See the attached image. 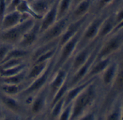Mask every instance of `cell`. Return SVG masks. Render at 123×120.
Instances as JSON below:
<instances>
[{
  "instance_id": "cell-45",
  "label": "cell",
  "mask_w": 123,
  "mask_h": 120,
  "mask_svg": "<svg viewBox=\"0 0 123 120\" xmlns=\"http://www.w3.org/2000/svg\"><path fill=\"white\" fill-rule=\"evenodd\" d=\"M6 1H7V5H8V4L12 1V0H6Z\"/></svg>"
},
{
  "instance_id": "cell-7",
  "label": "cell",
  "mask_w": 123,
  "mask_h": 120,
  "mask_svg": "<svg viewBox=\"0 0 123 120\" xmlns=\"http://www.w3.org/2000/svg\"><path fill=\"white\" fill-rule=\"evenodd\" d=\"M56 55L50 61L45 71L38 77L31 81L28 83V85L20 92V94L18 95L19 96H21L23 98L25 97V99H28L29 97L33 96L36 93H38L39 91H41L43 88H44L48 84L51 75V72H52L54 64L56 60Z\"/></svg>"
},
{
  "instance_id": "cell-14",
  "label": "cell",
  "mask_w": 123,
  "mask_h": 120,
  "mask_svg": "<svg viewBox=\"0 0 123 120\" xmlns=\"http://www.w3.org/2000/svg\"><path fill=\"white\" fill-rule=\"evenodd\" d=\"M31 101L30 112L32 115L38 116L45 109L48 101H49L47 85L33 96Z\"/></svg>"
},
{
  "instance_id": "cell-17",
  "label": "cell",
  "mask_w": 123,
  "mask_h": 120,
  "mask_svg": "<svg viewBox=\"0 0 123 120\" xmlns=\"http://www.w3.org/2000/svg\"><path fill=\"white\" fill-rule=\"evenodd\" d=\"M58 2L59 0H55L46 13L39 20L41 34L58 20Z\"/></svg>"
},
{
  "instance_id": "cell-9",
  "label": "cell",
  "mask_w": 123,
  "mask_h": 120,
  "mask_svg": "<svg viewBox=\"0 0 123 120\" xmlns=\"http://www.w3.org/2000/svg\"><path fill=\"white\" fill-rule=\"evenodd\" d=\"M70 64L71 60L64 66H62L54 73L51 75L49 81L47 84L49 104L57 90L67 81V80H68L70 77Z\"/></svg>"
},
{
  "instance_id": "cell-25",
  "label": "cell",
  "mask_w": 123,
  "mask_h": 120,
  "mask_svg": "<svg viewBox=\"0 0 123 120\" xmlns=\"http://www.w3.org/2000/svg\"><path fill=\"white\" fill-rule=\"evenodd\" d=\"M50 61L43 62V63H35L30 64L27 71V81L31 82V81L34 80L40 75H41L48 67Z\"/></svg>"
},
{
  "instance_id": "cell-2",
  "label": "cell",
  "mask_w": 123,
  "mask_h": 120,
  "mask_svg": "<svg viewBox=\"0 0 123 120\" xmlns=\"http://www.w3.org/2000/svg\"><path fill=\"white\" fill-rule=\"evenodd\" d=\"M117 67L114 81L104 94L98 106V119L118 99L123 96V49L117 54Z\"/></svg>"
},
{
  "instance_id": "cell-44",
  "label": "cell",
  "mask_w": 123,
  "mask_h": 120,
  "mask_svg": "<svg viewBox=\"0 0 123 120\" xmlns=\"http://www.w3.org/2000/svg\"><path fill=\"white\" fill-rule=\"evenodd\" d=\"M26 1H27L28 2H29V3H31L33 1H34V0H26Z\"/></svg>"
},
{
  "instance_id": "cell-1",
  "label": "cell",
  "mask_w": 123,
  "mask_h": 120,
  "mask_svg": "<svg viewBox=\"0 0 123 120\" xmlns=\"http://www.w3.org/2000/svg\"><path fill=\"white\" fill-rule=\"evenodd\" d=\"M104 94V91L97 77L73 101L70 120H76L80 116L98 107Z\"/></svg>"
},
{
  "instance_id": "cell-18",
  "label": "cell",
  "mask_w": 123,
  "mask_h": 120,
  "mask_svg": "<svg viewBox=\"0 0 123 120\" xmlns=\"http://www.w3.org/2000/svg\"><path fill=\"white\" fill-rule=\"evenodd\" d=\"M115 55L106 57V58L101 59V60H96V61L93 63V64L91 67L89 71L88 72V73L86 74V76H85V78L80 83L86 81L93 78L98 77L101 74V73L106 69V68L110 64V63L112 61V60L114 59Z\"/></svg>"
},
{
  "instance_id": "cell-3",
  "label": "cell",
  "mask_w": 123,
  "mask_h": 120,
  "mask_svg": "<svg viewBox=\"0 0 123 120\" xmlns=\"http://www.w3.org/2000/svg\"><path fill=\"white\" fill-rule=\"evenodd\" d=\"M86 24L73 37H71L70 40H68L62 45L59 47V50H58V52H57V55L56 57V60H55V62L54 64L51 74L54 73L59 68L64 66L72 59V57H73V55H75V53L76 52L78 42L80 40L83 29H84L85 26L86 25Z\"/></svg>"
},
{
  "instance_id": "cell-23",
  "label": "cell",
  "mask_w": 123,
  "mask_h": 120,
  "mask_svg": "<svg viewBox=\"0 0 123 120\" xmlns=\"http://www.w3.org/2000/svg\"><path fill=\"white\" fill-rule=\"evenodd\" d=\"M122 97L116 100L98 120H121Z\"/></svg>"
},
{
  "instance_id": "cell-40",
  "label": "cell",
  "mask_w": 123,
  "mask_h": 120,
  "mask_svg": "<svg viewBox=\"0 0 123 120\" xmlns=\"http://www.w3.org/2000/svg\"><path fill=\"white\" fill-rule=\"evenodd\" d=\"M3 116H4V111H3L2 105L0 104V119H1Z\"/></svg>"
},
{
  "instance_id": "cell-35",
  "label": "cell",
  "mask_w": 123,
  "mask_h": 120,
  "mask_svg": "<svg viewBox=\"0 0 123 120\" xmlns=\"http://www.w3.org/2000/svg\"><path fill=\"white\" fill-rule=\"evenodd\" d=\"M72 114V104L65 106L62 111H61L57 120H70Z\"/></svg>"
},
{
  "instance_id": "cell-37",
  "label": "cell",
  "mask_w": 123,
  "mask_h": 120,
  "mask_svg": "<svg viewBox=\"0 0 123 120\" xmlns=\"http://www.w3.org/2000/svg\"><path fill=\"white\" fill-rule=\"evenodd\" d=\"M113 12H114V17L116 24L117 25L121 21L123 20V7L116 9Z\"/></svg>"
},
{
  "instance_id": "cell-47",
  "label": "cell",
  "mask_w": 123,
  "mask_h": 120,
  "mask_svg": "<svg viewBox=\"0 0 123 120\" xmlns=\"http://www.w3.org/2000/svg\"><path fill=\"white\" fill-rule=\"evenodd\" d=\"M29 120H30V119H29Z\"/></svg>"
},
{
  "instance_id": "cell-6",
  "label": "cell",
  "mask_w": 123,
  "mask_h": 120,
  "mask_svg": "<svg viewBox=\"0 0 123 120\" xmlns=\"http://www.w3.org/2000/svg\"><path fill=\"white\" fill-rule=\"evenodd\" d=\"M36 20L33 17H30L12 28L0 30V42L16 46Z\"/></svg>"
},
{
  "instance_id": "cell-19",
  "label": "cell",
  "mask_w": 123,
  "mask_h": 120,
  "mask_svg": "<svg viewBox=\"0 0 123 120\" xmlns=\"http://www.w3.org/2000/svg\"><path fill=\"white\" fill-rule=\"evenodd\" d=\"M94 2L95 0H83L78 3L70 13V20L75 21L91 14Z\"/></svg>"
},
{
  "instance_id": "cell-39",
  "label": "cell",
  "mask_w": 123,
  "mask_h": 120,
  "mask_svg": "<svg viewBox=\"0 0 123 120\" xmlns=\"http://www.w3.org/2000/svg\"><path fill=\"white\" fill-rule=\"evenodd\" d=\"M122 1V0H114L113 1V2H112V4L111 5V6L109 7V8H107L108 10H111V11H114V10L115 9V7L121 2ZM106 9V10H107Z\"/></svg>"
},
{
  "instance_id": "cell-30",
  "label": "cell",
  "mask_w": 123,
  "mask_h": 120,
  "mask_svg": "<svg viewBox=\"0 0 123 120\" xmlns=\"http://www.w3.org/2000/svg\"><path fill=\"white\" fill-rule=\"evenodd\" d=\"M113 1L114 0H95L91 11V14L97 15L103 12L111 6Z\"/></svg>"
},
{
  "instance_id": "cell-31",
  "label": "cell",
  "mask_w": 123,
  "mask_h": 120,
  "mask_svg": "<svg viewBox=\"0 0 123 120\" xmlns=\"http://www.w3.org/2000/svg\"><path fill=\"white\" fill-rule=\"evenodd\" d=\"M64 107H65V99L64 98H62L50 106L49 119L51 120H57L58 116H59L61 111H62Z\"/></svg>"
},
{
  "instance_id": "cell-11",
  "label": "cell",
  "mask_w": 123,
  "mask_h": 120,
  "mask_svg": "<svg viewBox=\"0 0 123 120\" xmlns=\"http://www.w3.org/2000/svg\"><path fill=\"white\" fill-rule=\"evenodd\" d=\"M102 41L103 40H100L98 42V45H96V47L94 49L93 52H92L91 55L88 59V61L76 72H75L73 74H72L71 76H70L69 81H68V83H69V87L74 86L80 83L83 80V78H85V76H86V74L89 71L91 67L92 66V65L93 64V63L96 61V56H97L98 50H99V48L101 47V45L102 43Z\"/></svg>"
},
{
  "instance_id": "cell-12",
  "label": "cell",
  "mask_w": 123,
  "mask_h": 120,
  "mask_svg": "<svg viewBox=\"0 0 123 120\" xmlns=\"http://www.w3.org/2000/svg\"><path fill=\"white\" fill-rule=\"evenodd\" d=\"M92 14H89L83 18H80L79 20L71 21L70 24L68 25L66 30H65L64 33L62 34L59 39V47L62 45L65 42H66L68 40H70L71 37H73L77 32L80 31V30L88 22V21L91 19L92 17Z\"/></svg>"
},
{
  "instance_id": "cell-13",
  "label": "cell",
  "mask_w": 123,
  "mask_h": 120,
  "mask_svg": "<svg viewBox=\"0 0 123 120\" xmlns=\"http://www.w3.org/2000/svg\"><path fill=\"white\" fill-rule=\"evenodd\" d=\"M40 35V22L39 20H36L31 28L24 35L21 40L16 46L25 49L33 50V48L36 45Z\"/></svg>"
},
{
  "instance_id": "cell-42",
  "label": "cell",
  "mask_w": 123,
  "mask_h": 120,
  "mask_svg": "<svg viewBox=\"0 0 123 120\" xmlns=\"http://www.w3.org/2000/svg\"><path fill=\"white\" fill-rule=\"evenodd\" d=\"M123 7V0H122V2H120V3H119V4L116 7H115V9L114 10V11L116 9H117V8H119V7ZM114 11H113V12H114Z\"/></svg>"
},
{
  "instance_id": "cell-5",
  "label": "cell",
  "mask_w": 123,
  "mask_h": 120,
  "mask_svg": "<svg viewBox=\"0 0 123 120\" xmlns=\"http://www.w3.org/2000/svg\"><path fill=\"white\" fill-rule=\"evenodd\" d=\"M123 49V29L117 30L103 40L96 59L101 60L118 53Z\"/></svg>"
},
{
  "instance_id": "cell-32",
  "label": "cell",
  "mask_w": 123,
  "mask_h": 120,
  "mask_svg": "<svg viewBox=\"0 0 123 120\" xmlns=\"http://www.w3.org/2000/svg\"><path fill=\"white\" fill-rule=\"evenodd\" d=\"M16 10H18V12H20L22 14L28 15V16L37 20H40V19L36 16V15L33 11L30 3L28 2L26 0H22L21 2L18 5Z\"/></svg>"
},
{
  "instance_id": "cell-4",
  "label": "cell",
  "mask_w": 123,
  "mask_h": 120,
  "mask_svg": "<svg viewBox=\"0 0 123 120\" xmlns=\"http://www.w3.org/2000/svg\"><path fill=\"white\" fill-rule=\"evenodd\" d=\"M111 12L112 11L107 9L97 15H93L91 17L83 29L76 52L97 39V36L103 22Z\"/></svg>"
},
{
  "instance_id": "cell-36",
  "label": "cell",
  "mask_w": 123,
  "mask_h": 120,
  "mask_svg": "<svg viewBox=\"0 0 123 120\" xmlns=\"http://www.w3.org/2000/svg\"><path fill=\"white\" fill-rule=\"evenodd\" d=\"M7 10V3L6 0H0V25Z\"/></svg>"
},
{
  "instance_id": "cell-10",
  "label": "cell",
  "mask_w": 123,
  "mask_h": 120,
  "mask_svg": "<svg viewBox=\"0 0 123 120\" xmlns=\"http://www.w3.org/2000/svg\"><path fill=\"white\" fill-rule=\"evenodd\" d=\"M99 40H95L84 47L78 50L71 59V64L70 69V76L76 72L90 57L96 45H98Z\"/></svg>"
},
{
  "instance_id": "cell-22",
  "label": "cell",
  "mask_w": 123,
  "mask_h": 120,
  "mask_svg": "<svg viewBox=\"0 0 123 120\" xmlns=\"http://www.w3.org/2000/svg\"><path fill=\"white\" fill-rule=\"evenodd\" d=\"M97 78V77H96ZM96 78H93L91 79H89L86 81L80 83L74 86L70 87L69 89L68 90L64 99H65V106L71 104L73 103V101L75 100V99L83 91V90H84L94 79H96Z\"/></svg>"
},
{
  "instance_id": "cell-26",
  "label": "cell",
  "mask_w": 123,
  "mask_h": 120,
  "mask_svg": "<svg viewBox=\"0 0 123 120\" xmlns=\"http://www.w3.org/2000/svg\"><path fill=\"white\" fill-rule=\"evenodd\" d=\"M30 82H25L21 84H9V83H2L0 85V89L2 93L8 96H15L19 95L20 92L28 85Z\"/></svg>"
},
{
  "instance_id": "cell-46",
  "label": "cell",
  "mask_w": 123,
  "mask_h": 120,
  "mask_svg": "<svg viewBox=\"0 0 123 120\" xmlns=\"http://www.w3.org/2000/svg\"><path fill=\"white\" fill-rule=\"evenodd\" d=\"M52 1H54H54H55V0H52Z\"/></svg>"
},
{
  "instance_id": "cell-21",
  "label": "cell",
  "mask_w": 123,
  "mask_h": 120,
  "mask_svg": "<svg viewBox=\"0 0 123 120\" xmlns=\"http://www.w3.org/2000/svg\"><path fill=\"white\" fill-rule=\"evenodd\" d=\"M116 22L114 17V12H111L105 18V20H104L98 36H97V40H103L105 38H106L109 35H110L114 30L115 27H116Z\"/></svg>"
},
{
  "instance_id": "cell-27",
  "label": "cell",
  "mask_w": 123,
  "mask_h": 120,
  "mask_svg": "<svg viewBox=\"0 0 123 120\" xmlns=\"http://www.w3.org/2000/svg\"><path fill=\"white\" fill-rule=\"evenodd\" d=\"M28 68L15 76L6 77V78H0V82L2 83H9V84H21L25 82H29L27 81Z\"/></svg>"
},
{
  "instance_id": "cell-38",
  "label": "cell",
  "mask_w": 123,
  "mask_h": 120,
  "mask_svg": "<svg viewBox=\"0 0 123 120\" xmlns=\"http://www.w3.org/2000/svg\"><path fill=\"white\" fill-rule=\"evenodd\" d=\"M20 116L18 114L12 113V115H4L0 120H20Z\"/></svg>"
},
{
  "instance_id": "cell-8",
  "label": "cell",
  "mask_w": 123,
  "mask_h": 120,
  "mask_svg": "<svg viewBox=\"0 0 123 120\" xmlns=\"http://www.w3.org/2000/svg\"><path fill=\"white\" fill-rule=\"evenodd\" d=\"M70 22L71 20L70 14L62 18L59 19L53 25H51L50 27H49L46 30L41 34L40 37L35 47L56 40H59V37L64 33L65 30H66L68 25L70 24Z\"/></svg>"
},
{
  "instance_id": "cell-29",
  "label": "cell",
  "mask_w": 123,
  "mask_h": 120,
  "mask_svg": "<svg viewBox=\"0 0 123 120\" xmlns=\"http://www.w3.org/2000/svg\"><path fill=\"white\" fill-rule=\"evenodd\" d=\"M30 63H27L7 69H0V78H6V77H10L18 74L22 71H25V69H27Z\"/></svg>"
},
{
  "instance_id": "cell-41",
  "label": "cell",
  "mask_w": 123,
  "mask_h": 120,
  "mask_svg": "<svg viewBox=\"0 0 123 120\" xmlns=\"http://www.w3.org/2000/svg\"><path fill=\"white\" fill-rule=\"evenodd\" d=\"M81 1H83V0H73V8L78 4V3H79L80 2H81Z\"/></svg>"
},
{
  "instance_id": "cell-33",
  "label": "cell",
  "mask_w": 123,
  "mask_h": 120,
  "mask_svg": "<svg viewBox=\"0 0 123 120\" xmlns=\"http://www.w3.org/2000/svg\"><path fill=\"white\" fill-rule=\"evenodd\" d=\"M13 47H15V45L3 42H0V64L3 62L8 52L11 50V49Z\"/></svg>"
},
{
  "instance_id": "cell-34",
  "label": "cell",
  "mask_w": 123,
  "mask_h": 120,
  "mask_svg": "<svg viewBox=\"0 0 123 120\" xmlns=\"http://www.w3.org/2000/svg\"><path fill=\"white\" fill-rule=\"evenodd\" d=\"M76 120H98V107L88 111L87 113L78 117Z\"/></svg>"
},
{
  "instance_id": "cell-24",
  "label": "cell",
  "mask_w": 123,
  "mask_h": 120,
  "mask_svg": "<svg viewBox=\"0 0 123 120\" xmlns=\"http://www.w3.org/2000/svg\"><path fill=\"white\" fill-rule=\"evenodd\" d=\"M54 2L52 0H34L30 5L34 13L41 20Z\"/></svg>"
},
{
  "instance_id": "cell-16",
  "label": "cell",
  "mask_w": 123,
  "mask_h": 120,
  "mask_svg": "<svg viewBox=\"0 0 123 120\" xmlns=\"http://www.w3.org/2000/svg\"><path fill=\"white\" fill-rule=\"evenodd\" d=\"M30 17H31L22 14L18 10L7 12L2 21L0 30H5L12 28Z\"/></svg>"
},
{
  "instance_id": "cell-20",
  "label": "cell",
  "mask_w": 123,
  "mask_h": 120,
  "mask_svg": "<svg viewBox=\"0 0 123 120\" xmlns=\"http://www.w3.org/2000/svg\"><path fill=\"white\" fill-rule=\"evenodd\" d=\"M0 101L2 105L11 113L21 116L25 112L22 104L15 96H8L4 94H0Z\"/></svg>"
},
{
  "instance_id": "cell-15",
  "label": "cell",
  "mask_w": 123,
  "mask_h": 120,
  "mask_svg": "<svg viewBox=\"0 0 123 120\" xmlns=\"http://www.w3.org/2000/svg\"><path fill=\"white\" fill-rule=\"evenodd\" d=\"M117 54L115 55L114 59L110 63V64L106 68V69L98 76L100 83L102 86V88L104 91V93L107 91V89L111 85V83L114 81L115 74H116L117 67Z\"/></svg>"
},
{
  "instance_id": "cell-28",
  "label": "cell",
  "mask_w": 123,
  "mask_h": 120,
  "mask_svg": "<svg viewBox=\"0 0 123 120\" xmlns=\"http://www.w3.org/2000/svg\"><path fill=\"white\" fill-rule=\"evenodd\" d=\"M73 5V0H59L58 20L70 13Z\"/></svg>"
},
{
  "instance_id": "cell-43",
  "label": "cell",
  "mask_w": 123,
  "mask_h": 120,
  "mask_svg": "<svg viewBox=\"0 0 123 120\" xmlns=\"http://www.w3.org/2000/svg\"><path fill=\"white\" fill-rule=\"evenodd\" d=\"M30 120H41V119L38 116H35L32 119H30Z\"/></svg>"
}]
</instances>
